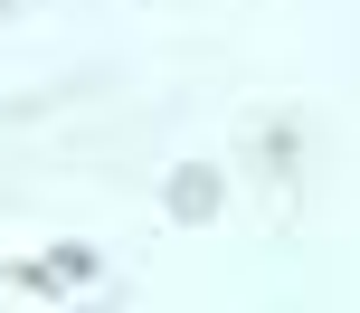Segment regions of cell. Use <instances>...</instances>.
Wrapping results in <instances>:
<instances>
[{
  "instance_id": "6da1fadb",
  "label": "cell",
  "mask_w": 360,
  "mask_h": 313,
  "mask_svg": "<svg viewBox=\"0 0 360 313\" xmlns=\"http://www.w3.org/2000/svg\"><path fill=\"white\" fill-rule=\"evenodd\" d=\"M218 200H228V181H218L209 162H180L171 181H162V209H171V228H209V219H218Z\"/></svg>"
},
{
  "instance_id": "7a4b0ae2",
  "label": "cell",
  "mask_w": 360,
  "mask_h": 313,
  "mask_svg": "<svg viewBox=\"0 0 360 313\" xmlns=\"http://www.w3.org/2000/svg\"><path fill=\"white\" fill-rule=\"evenodd\" d=\"M10 10H19V0H0V19H10Z\"/></svg>"
}]
</instances>
